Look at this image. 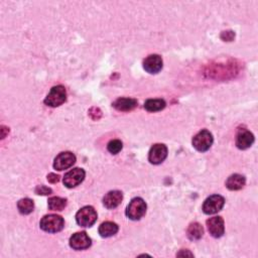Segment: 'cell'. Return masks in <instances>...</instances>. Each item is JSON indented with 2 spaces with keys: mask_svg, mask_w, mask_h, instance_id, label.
Here are the masks:
<instances>
[{
  "mask_svg": "<svg viewBox=\"0 0 258 258\" xmlns=\"http://www.w3.org/2000/svg\"><path fill=\"white\" fill-rule=\"evenodd\" d=\"M246 180L243 175L235 173L230 175L228 180L226 181V187L230 189V191H238L241 189L244 186H245Z\"/></svg>",
  "mask_w": 258,
  "mask_h": 258,
  "instance_id": "obj_15",
  "label": "cell"
},
{
  "mask_svg": "<svg viewBox=\"0 0 258 258\" xmlns=\"http://www.w3.org/2000/svg\"><path fill=\"white\" fill-rule=\"evenodd\" d=\"M76 162V156L70 152L60 154L53 161V168L57 171H64L70 169Z\"/></svg>",
  "mask_w": 258,
  "mask_h": 258,
  "instance_id": "obj_9",
  "label": "cell"
},
{
  "mask_svg": "<svg viewBox=\"0 0 258 258\" xmlns=\"http://www.w3.org/2000/svg\"><path fill=\"white\" fill-rule=\"evenodd\" d=\"M107 149H108V152H109L110 154L117 155L122 149V142L120 140H118V139L111 140L109 143H108Z\"/></svg>",
  "mask_w": 258,
  "mask_h": 258,
  "instance_id": "obj_22",
  "label": "cell"
},
{
  "mask_svg": "<svg viewBox=\"0 0 258 258\" xmlns=\"http://www.w3.org/2000/svg\"><path fill=\"white\" fill-rule=\"evenodd\" d=\"M35 193L37 195H43V196H46V195H50L52 194V189L46 186H37L36 189H35Z\"/></svg>",
  "mask_w": 258,
  "mask_h": 258,
  "instance_id": "obj_23",
  "label": "cell"
},
{
  "mask_svg": "<svg viewBox=\"0 0 258 258\" xmlns=\"http://www.w3.org/2000/svg\"><path fill=\"white\" fill-rule=\"evenodd\" d=\"M146 213V204L141 198H134L126 209V216L132 221L140 220Z\"/></svg>",
  "mask_w": 258,
  "mask_h": 258,
  "instance_id": "obj_2",
  "label": "cell"
},
{
  "mask_svg": "<svg viewBox=\"0 0 258 258\" xmlns=\"http://www.w3.org/2000/svg\"><path fill=\"white\" fill-rule=\"evenodd\" d=\"M166 105V101L162 99H149L144 103V108L148 112H156L164 109Z\"/></svg>",
  "mask_w": 258,
  "mask_h": 258,
  "instance_id": "obj_18",
  "label": "cell"
},
{
  "mask_svg": "<svg viewBox=\"0 0 258 258\" xmlns=\"http://www.w3.org/2000/svg\"><path fill=\"white\" fill-rule=\"evenodd\" d=\"M76 221L81 227H91L97 221V213L91 206L83 207L76 214Z\"/></svg>",
  "mask_w": 258,
  "mask_h": 258,
  "instance_id": "obj_3",
  "label": "cell"
},
{
  "mask_svg": "<svg viewBox=\"0 0 258 258\" xmlns=\"http://www.w3.org/2000/svg\"><path fill=\"white\" fill-rule=\"evenodd\" d=\"M118 225L114 222L107 221L100 225L99 227V234L103 238H108L115 235L118 232Z\"/></svg>",
  "mask_w": 258,
  "mask_h": 258,
  "instance_id": "obj_17",
  "label": "cell"
},
{
  "mask_svg": "<svg viewBox=\"0 0 258 258\" xmlns=\"http://www.w3.org/2000/svg\"><path fill=\"white\" fill-rule=\"evenodd\" d=\"M144 70L149 74H157L162 69V59L158 55L148 56L143 62Z\"/></svg>",
  "mask_w": 258,
  "mask_h": 258,
  "instance_id": "obj_12",
  "label": "cell"
},
{
  "mask_svg": "<svg viewBox=\"0 0 258 258\" xmlns=\"http://www.w3.org/2000/svg\"><path fill=\"white\" fill-rule=\"evenodd\" d=\"M204 234V229L199 223H192L188 228V237L191 240H199Z\"/></svg>",
  "mask_w": 258,
  "mask_h": 258,
  "instance_id": "obj_20",
  "label": "cell"
},
{
  "mask_svg": "<svg viewBox=\"0 0 258 258\" xmlns=\"http://www.w3.org/2000/svg\"><path fill=\"white\" fill-rule=\"evenodd\" d=\"M91 239L85 232H78L70 238V246L75 250H84L91 246Z\"/></svg>",
  "mask_w": 258,
  "mask_h": 258,
  "instance_id": "obj_10",
  "label": "cell"
},
{
  "mask_svg": "<svg viewBox=\"0 0 258 258\" xmlns=\"http://www.w3.org/2000/svg\"><path fill=\"white\" fill-rule=\"evenodd\" d=\"M17 209L22 215H29L34 209V204L33 200L29 198H24L18 201L17 203Z\"/></svg>",
  "mask_w": 258,
  "mask_h": 258,
  "instance_id": "obj_19",
  "label": "cell"
},
{
  "mask_svg": "<svg viewBox=\"0 0 258 258\" xmlns=\"http://www.w3.org/2000/svg\"><path fill=\"white\" fill-rule=\"evenodd\" d=\"M113 106L118 111H131L138 106V101L132 98H119L113 103Z\"/></svg>",
  "mask_w": 258,
  "mask_h": 258,
  "instance_id": "obj_16",
  "label": "cell"
},
{
  "mask_svg": "<svg viewBox=\"0 0 258 258\" xmlns=\"http://www.w3.org/2000/svg\"><path fill=\"white\" fill-rule=\"evenodd\" d=\"M207 227L210 234L215 238H220L224 235L225 226L224 220L221 217H213L207 220Z\"/></svg>",
  "mask_w": 258,
  "mask_h": 258,
  "instance_id": "obj_11",
  "label": "cell"
},
{
  "mask_svg": "<svg viewBox=\"0 0 258 258\" xmlns=\"http://www.w3.org/2000/svg\"><path fill=\"white\" fill-rule=\"evenodd\" d=\"M40 229H43L45 232L49 233H57L63 230L65 226V221L59 215H47L42 219L39 223Z\"/></svg>",
  "mask_w": 258,
  "mask_h": 258,
  "instance_id": "obj_1",
  "label": "cell"
},
{
  "mask_svg": "<svg viewBox=\"0 0 258 258\" xmlns=\"http://www.w3.org/2000/svg\"><path fill=\"white\" fill-rule=\"evenodd\" d=\"M85 171L83 169H73L70 172H68L64 176V185L69 188H75L82 183L85 179Z\"/></svg>",
  "mask_w": 258,
  "mask_h": 258,
  "instance_id": "obj_7",
  "label": "cell"
},
{
  "mask_svg": "<svg viewBox=\"0 0 258 258\" xmlns=\"http://www.w3.org/2000/svg\"><path fill=\"white\" fill-rule=\"evenodd\" d=\"M67 100V92L64 86L52 87L45 99V104L50 107H59Z\"/></svg>",
  "mask_w": 258,
  "mask_h": 258,
  "instance_id": "obj_4",
  "label": "cell"
},
{
  "mask_svg": "<svg viewBox=\"0 0 258 258\" xmlns=\"http://www.w3.org/2000/svg\"><path fill=\"white\" fill-rule=\"evenodd\" d=\"M213 135L208 130H202L197 133L193 138V146L197 149L198 152L205 153L213 144Z\"/></svg>",
  "mask_w": 258,
  "mask_h": 258,
  "instance_id": "obj_5",
  "label": "cell"
},
{
  "mask_svg": "<svg viewBox=\"0 0 258 258\" xmlns=\"http://www.w3.org/2000/svg\"><path fill=\"white\" fill-rule=\"evenodd\" d=\"M48 205L52 211H63L67 206V200L60 197H52L49 199Z\"/></svg>",
  "mask_w": 258,
  "mask_h": 258,
  "instance_id": "obj_21",
  "label": "cell"
},
{
  "mask_svg": "<svg viewBox=\"0 0 258 258\" xmlns=\"http://www.w3.org/2000/svg\"><path fill=\"white\" fill-rule=\"evenodd\" d=\"M48 181L50 183H52V184H56V183H58L60 181V176L58 174H56V173H50L48 175Z\"/></svg>",
  "mask_w": 258,
  "mask_h": 258,
  "instance_id": "obj_24",
  "label": "cell"
},
{
  "mask_svg": "<svg viewBox=\"0 0 258 258\" xmlns=\"http://www.w3.org/2000/svg\"><path fill=\"white\" fill-rule=\"evenodd\" d=\"M122 200H123V195L120 191H111L107 193L103 198V204L107 209H114L118 207Z\"/></svg>",
  "mask_w": 258,
  "mask_h": 258,
  "instance_id": "obj_14",
  "label": "cell"
},
{
  "mask_svg": "<svg viewBox=\"0 0 258 258\" xmlns=\"http://www.w3.org/2000/svg\"><path fill=\"white\" fill-rule=\"evenodd\" d=\"M225 199L220 195H213L209 197L203 205V212L207 215H213L221 211L224 207Z\"/></svg>",
  "mask_w": 258,
  "mask_h": 258,
  "instance_id": "obj_6",
  "label": "cell"
},
{
  "mask_svg": "<svg viewBox=\"0 0 258 258\" xmlns=\"http://www.w3.org/2000/svg\"><path fill=\"white\" fill-rule=\"evenodd\" d=\"M168 156V147L165 144H155L148 154V160L153 165H159L164 162Z\"/></svg>",
  "mask_w": 258,
  "mask_h": 258,
  "instance_id": "obj_8",
  "label": "cell"
},
{
  "mask_svg": "<svg viewBox=\"0 0 258 258\" xmlns=\"http://www.w3.org/2000/svg\"><path fill=\"white\" fill-rule=\"evenodd\" d=\"M254 142L253 134L247 129H241L236 138V145L239 149H247Z\"/></svg>",
  "mask_w": 258,
  "mask_h": 258,
  "instance_id": "obj_13",
  "label": "cell"
}]
</instances>
